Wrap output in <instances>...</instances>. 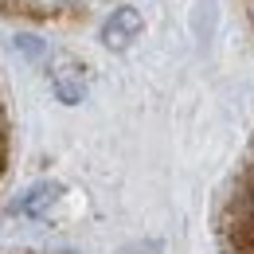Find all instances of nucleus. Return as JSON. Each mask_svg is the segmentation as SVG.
I'll list each match as a JSON object with an SVG mask.
<instances>
[{
    "instance_id": "obj_2",
    "label": "nucleus",
    "mask_w": 254,
    "mask_h": 254,
    "mask_svg": "<svg viewBox=\"0 0 254 254\" xmlns=\"http://www.w3.org/2000/svg\"><path fill=\"white\" fill-rule=\"evenodd\" d=\"M8 168V118H4V102H0V180Z\"/></svg>"
},
{
    "instance_id": "obj_1",
    "label": "nucleus",
    "mask_w": 254,
    "mask_h": 254,
    "mask_svg": "<svg viewBox=\"0 0 254 254\" xmlns=\"http://www.w3.org/2000/svg\"><path fill=\"white\" fill-rule=\"evenodd\" d=\"M219 235H223V254H254V153L231 188Z\"/></svg>"
}]
</instances>
